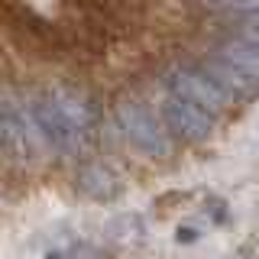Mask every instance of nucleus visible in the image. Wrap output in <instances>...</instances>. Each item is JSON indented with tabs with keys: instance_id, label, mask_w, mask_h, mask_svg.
<instances>
[{
	"instance_id": "obj_2",
	"label": "nucleus",
	"mask_w": 259,
	"mask_h": 259,
	"mask_svg": "<svg viewBox=\"0 0 259 259\" xmlns=\"http://www.w3.org/2000/svg\"><path fill=\"white\" fill-rule=\"evenodd\" d=\"M168 94L182 97V101L214 113V117L224 113L227 104H230V97L214 84V78H210L204 68H175L172 75H168Z\"/></svg>"
},
{
	"instance_id": "obj_1",
	"label": "nucleus",
	"mask_w": 259,
	"mask_h": 259,
	"mask_svg": "<svg viewBox=\"0 0 259 259\" xmlns=\"http://www.w3.org/2000/svg\"><path fill=\"white\" fill-rule=\"evenodd\" d=\"M117 126L126 136V143L146 159H165L172 156V140H168V126L156 120L140 101H123L117 107Z\"/></svg>"
},
{
	"instance_id": "obj_9",
	"label": "nucleus",
	"mask_w": 259,
	"mask_h": 259,
	"mask_svg": "<svg viewBox=\"0 0 259 259\" xmlns=\"http://www.w3.org/2000/svg\"><path fill=\"white\" fill-rule=\"evenodd\" d=\"M230 10H243V13H259V0H221Z\"/></svg>"
},
{
	"instance_id": "obj_10",
	"label": "nucleus",
	"mask_w": 259,
	"mask_h": 259,
	"mask_svg": "<svg viewBox=\"0 0 259 259\" xmlns=\"http://www.w3.org/2000/svg\"><path fill=\"white\" fill-rule=\"evenodd\" d=\"M175 240L178 243H194V240H198V230H194V227H178V230H175Z\"/></svg>"
},
{
	"instance_id": "obj_7",
	"label": "nucleus",
	"mask_w": 259,
	"mask_h": 259,
	"mask_svg": "<svg viewBox=\"0 0 259 259\" xmlns=\"http://www.w3.org/2000/svg\"><path fill=\"white\" fill-rule=\"evenodd\" d=\"M214 59H221L224 65L237 68L240 75H246L249 81L259 84V49L256 46H246L243 39H227V42L217 46Z\"/></svg>"
},
{
	"instance_id": "obj_5",
	"label": "nucleus",
	"mask_w": 259,
	"mask_h": 259,
	"mask_svg": "<svg viewBox=\"0 0 259 259\" xmlns=\"http://www.w3.org/2000/svg\"><path fill=\"white\" fill-rule=\"evenodd\" d=\"M0 136H4V152L16 162H26V159H36L39 152V126L36 120H32V126L26 123V117H23L20 110L13 107V104H7L4 107V123H0Z\"/></svg>"
},
{
	"instance_id": "obj_6",
	"label": "nucleus",
	"mask_w": 259,
	"mask_h": 259,
	"mask_svg": "<svg viewBox=\"0 0 259 259\" xmlns=\"http://www.w3.org/2000/svg\"><path fill=\"white\" fill-rule=\"evenodd\" d=\"M75 185H78V191L84 194V198L97 201V204H110V201H117L120 194H123V178L113 172L110 165H101V162L81 165Z\"/></svg>"
},
{
	"instance_id": "obj_3",
	"label": "nucleus",
	"mask_w": 259,
	"mask_h": 259,
	"mask_svg": "<svg viewBox=\"0 0 259 259\" xmlns=\"http://www.w3.org/2000/svg\"><path fill=\"white\" fill-rule=\"evenodd\" d=\"M162 123L168 126V133L178 136L185 143H204L214 133V113L194 107V104L182 101V97L168 94L162 101Z\"/></svg>"
},
{
	"instance_id": "obj_8",
	"label": "nucleus",
	"mask_w": 259,
	"mask_h": 259,
	"mask_svg": "<svg viewBox=\"0 0 259 259\" xmlns=\"http://www.w3.org/2000/svg\"><path fill=\"white\" fill-rule=\"evenodd\" d=\"M237 39L259 49V13H243V20L237 23Z\"/></svg>"
},
{
	"instance_id": "obj_4",
	"label": "nucleus",
	"mask_w": 259,
	"mask_h": 259,
	"mask_svg": "<svg viewBox=\"0 0 259 259\" xmlns=\"http://www.w3.org/2000/svg\"><path fill=\"white\" fill-rule=\"evenodd\" d=\"M32 120H36L42 140L49 146H55L59 152H75L78 146H81V140L88 136V133H81V130L65 117V110L52 101V94L39 97V101L32 104Z\"/></svg>"
}]
</instances>
